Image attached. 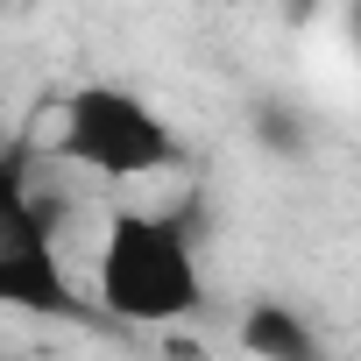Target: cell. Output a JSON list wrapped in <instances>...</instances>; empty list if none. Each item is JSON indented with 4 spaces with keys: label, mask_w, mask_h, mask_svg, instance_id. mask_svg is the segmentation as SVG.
Wrapping results in <instances>:
<instances>
[{
    "label": "cell",
    "mask_w": 361,
    "mask_h": 361,
    "mask_svg": "<svg viewBox=\"0 0 361 361\" xmlns=\"http://www.w3.org/2000/svg\"><path fill=\"white\" fill-rule=\"evenodd\" d=\"M241 347L248 354H269V361H312L319 354V333L290 312V305H255L241 319Z\"/></svg>",
    "instance_id": "obj_4"
},
{
    "label": "cell",
    "mask_w": 361,
    "mask_h": 361,
    "mask_svg": "<svg viewBox=\"0 0 361 361\" xmlns=\"http://www.w3.org/2000/svg\"><path fill=\"white\" fill-rule=\"evenodd\" d=\"M50 156L85 177H106V185H156L192 163L177 121L121 78H85L78 92H64L50 121Z\"/></svg>",
    "instance_id": "obj_2"
},
{
    "label": "cell",
    "mask_w": 361,
    "mask_h": 361,
    "mask_svg": "<svg viewBox=\"0 0 361 361\" xmlns=\"http://www.w3.org/2000/svg\"><path fill=\"white\" fill-rule=\"evenodd\" d=\"M92 312L114 326H185L206 312L199 213L192 206H121L92 255Z\"/></svg>",
    "instance_id": "obj_1"
},
{
    "label": "cell",
    "mask_w": 361,
    "mask_h": 361,
    "mask_svg": "<svg viewBox=\"0 0 361 361\" xmlns=\"http://www.w3.org/2000/svg\"><path fill=\"white\" fill-rule=\"evenodd\" d=\"M0 305L36 319H78V283L64 269L50 192L36 185V135L0 142Z\"/></svg>",
    "instance_id": "obj_3"
},
{
    "label": "cell",
    "mask_w": 361,
    "mask_h": 361,
    "mask_svg": "<svg viewBox=\"0 0 361 361\" xmlns=\"http://www.w3.org/2000/svg\"><path fill=\"white\" fill-rule=\"evenodd\" d=\"M354 43H361V0H354Z\"/></svg>",
    "instance_id": "obj_5"
}]
</instances>
